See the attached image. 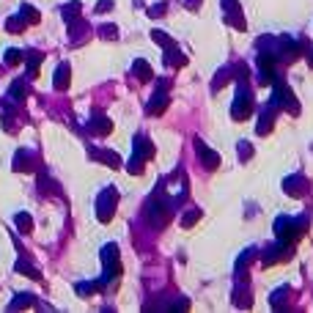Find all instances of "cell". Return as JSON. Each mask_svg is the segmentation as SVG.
<instances>
[{
  "label": "cell",
  "mask_w": 313,
  "mask_h": 313,
  "mask_svg": "<svg viewBox=\"0 0 313 313\" xmlns=\"http://www.w3.org/2000/svg\"><path fill=\"white\" fill-rule=\"evenodd\" d=\"M171 212H173V203L165 198V193H162V187H160V193L146 203V220L151 223L154 228H165L168 223H171Z\"/></svg>",
  "instance_id": "1"
},
{
  "label": "cell",
  "mask_w": 313,
  "mask_h": 313,
  "mask_svg": "<svg viewBox=\"0 0 313 313\" xmlns=\"http://www.w3.org/2000/svg\"><path fill=\"white\" fill-rule=\"evenodd\" d=\"M308 231V223L305 220H294V217H277L275 223V234L280 242H289V244H297L302 239V234Z\"/></svg>",
  "instance_id": "2"
},
{
  "label": "cell",
  "mask_w": 313,
  "mask_h": 313,
  "mask_svg": "<svg viewBox=\"0 0 313 313\" xmlns=\"http://www.w3.org/2000/svg\"><path fill=\"white\" fill-rule=\"evenodd\" d=\"M253 110H256L253 91H250L247 83H239L236 97H234V105H231V115H234V121H244V118H250V113H253Z\"/></svg>",
  "instance_id": "3"
},
{
  "label": "cell",
  "mask_w": 313,
  "mask_h": 313,
  "mask_svg": "<svg viewBox=\"0 0 313 313\" xmlns=\"http://www.w3.org/2000/svg\"><path fill=\"white\" fill-rule=\"evenodd\" d=\"M269 102H275L277 107H283V110H286V113H291V115H297V113H299V102H297V97L289 91V85L280 83V80L275 83V91H272Z\"/></svg>",
  "instance_id": "4"
},
{
  "label": "cell",
  "mask_w": 313,
  "mask_h": 313,
  "mask_svg": "<svg viewBox=\"0 0 313 313\" xmlns=\"http://www.w3.org/2000/svg\"><path fill=\"white\" fill-rule=\"evenodd\" d=\"M151 156H154V146L146 138H138L135 140V156H132V162H129V173L132 176L143 173V165H146V160H151Z\"/></svg>",
  "instance_id": "5"
},
{
  "label": "cell",
  "mask_w": 313,
  "mask_h": 313,
  "mask_svg": "<svg viewBox=\"0 0 313 313\" xmlns=\"http://www.w3.org/2000/svg\"><path fill=\"white\" fill-rule=\"evenodd\" d=\"M115 201H118V195H115V190L113 187H107L105 193L99 195V201H97V217L102 223H107L113 217V212H115Z\"/></svg>",
  "instance_id": "6"
},
{
  "label": "cell",
  "mask_w": 313,
  "mask_h": 313,
  "mask_svg": "<svg viewBox=\"0 0 313 313\" xmlns=\"http://www.w3.org/2000/svg\"><path fill=\"white\" fill-rule=\"evenodd\" d=\"M283 190H286V195H291V198H302V195L310 190V184H308L305 176L294 173V176H289V179L283 181Z\"/></svg>",
  "instance_id": "7"
},
{
  "label": "cell",
  "mask_w": 313,
  "mask_h": 313,
  "mask_svg": "<svg viewBox=\"0 0 313 313\" xmlns=\"http://www.w3.org/2000/svg\"><path fill=\"white\" fill-rule=\"evenodd\" d=\"M291 253V244L289 242H277V244H269L267 250H264V267H269V264H277V261H286Z\"/></svg>",
  "instance_id": "8"
},
{
  "label": "cell",
  "mask_w": 313,
  "mask_h": 313,
  "mask_svg": "<svg viewBox=\"0 0 313 313\" xmlns=\"http://www.w3.org/2000/svg\"><path fill=\"white\" fill-rule=\"evenodd\" d=\"M195 151H198V160L209 168V171H217V168H220V154L212 151L209 146H203L201 138H195Z\"/></svg>",
  "instance_id": "9"
},
{
  "label": "cell",
  "mask_w": 313,
  "mask_h": 313,
  "mask_svg": "<svg viewBox=\"0 0 313 313\" xmlns=\"http://www.w3.org/2000/svg\"><path fill=\"white\" fill-rule=\"evenodd\" d=\"M223 9H226V22L231 19V25H234L236 30L247 28V25H244V19H242V9H239V3H236V0H223Z\"/></svg>",
  "instance_id": "10"
},
{
  "label": "cell",
  "mask_w": 313,
  "mask_h": 313,
  "mask_svg": "<svg viewBox=\"0 0 313 313\" xmlns=\"http://www.w3.org/2000/svg\"><path fill=\"white\" fill-rule=\"evenodd\" d=\"M275 113H277V105H275V102H269V105L261 110V115H258V127H256L258 135H269L272 124H275Z\"/></svg>",
  "instance_id": "11"
},
{
  "label": "cell",
  "mask_w": 313,
  "mask_h": 313,
  "mask_svg": "<svg viewBox=\"0 0 313 313\" xmlns=\"http://www.w3.org/2000/svg\"><path fill=\"white\" fill-rule=\"evenodd\" d=\"M168 102H171V99H168V88H160V91H156L154 97H151V102H148V105H146V113H151V115H160V113L168 107Z\"/></svg>",
  "instance_id": "12"
},
{
  "label": "cell",
  "mask_w": 313,
  "mask_h": 313,
  "mask_svg": "<svg viewBox=\"0 0 313 313\" xmlns=\"http://www.w3.org/2000/svg\"><path fill=\"white\" fill-rule=\"evenodd\" d=\"M234 305L236 308H250L253 305V291H250V286H244V283H239L234 289Z\"/></svg>",
  "instance_id": "13"
},
{
  "label": "cell",
  "mask_w": 313,
  "mask_h": 313,
  "mask_svg": "<svg viewBox=\"0 0 313 313\" xmlns=\"http://www.w3.org/2000/svg\"><path fill=\"white\" fill-rule=\"evenodd\" d=\"M165 64H168V66H173V69H179V66H184V64H187V58L181 55L179 47L171 44V47H165Z\"/></svg>",
  "instance_id": "14"
},
{
  "label": "cell",
  "mask_w": 313,
  "mask_h": 313,
  "mask_svg": "<svg viewBox=\"0 0 313 313\" xmlns=\"http://www.w3.org/2000/svg\"><path fill=\"white\" fill-rule=\"evenodd\" d=\"M286 299H289V286H280L277 291H272L269 305H272L275 310H280V308H286Z\"/></svg>",
  "instance_id": "15"
},
{
  "label": "cell",
  "mask_w": 313,
  "mask_h": 313,
  "mask_svg": "<svg viewBox=\"0 0 313 313\" xmlns=\"http://www.w3.org/2000/svg\"><path fill=\"white\" fill-rule=\"evenodd\" d=\"M132 72H135V77H138L140 83H148V80H151V66H148L146 60H135Z\"/></svg>",
  "instance_id": "16"
},
{
  "label": "cell",
  "mask_w": 313,
  "mask_h": 313,
  "mask_svg": "<svg viewBox=\"0 0 313 313\" xmlns=\"http://www.w3.org/2000/svg\"><path fill=\"white\" fill-rule=\"evenodd\" d=\"M91 129H93V132H97V135H107V132H110V129H113V124L105 118V115H93V121H91Z\"/></svg>",
  "instance_id": "17"
},
{
  "label": "cell",
  "mask_w": 313,
  "mask_h": 313,
  "mask_svg": "<svg viewBox=\"0 0 313 313\" xmlns=\"http://www.w3.org/2000/svg\"><path fill=\"white\" fill-rule=\"evenodd\" d=\"M55 88H58V91L69 88V66H66V64H60L58 72H55Z\"/></svg>",
  "instance_id": "18"
},
{
  "label": "cell",
  "mask_w": 313,
  "mask_h": 313,
  "mask_svg": "<svg viewBox=\"0 0 313 313\" xmlns=\"http://www.w3.org/2000/svg\"><path fill=\"white\" fill-rule=\"evenodd\" d=\"M93 156H97V160H102L105 165H110V168H121V156L113 154V151H93Z\"/></svg>",
  "instance_id": "19"
},
{
  "label": "cell",
  "mask_w": 313,
  "mask_h": 313,
  "mask_svg": "<svg viewBox=\"0 0 313 313\" xmlns=\"http://www.w3.org/2000/svg\"><path fill=\"white\" fill-rule=\"evenodd\" d=\"M198 220H201V212H198V209H190V212L181 217V228H193Z\"/></svg>",
  "instance_id": "20"
},
{
  "label": "cell",
  "mask_w": 313,
  "mask_h": 313,
  "mask_svg": "<svg viewBox=\"0 0 313 313\" xmlns=\"http://www.w3.org/2000/svg\"><path fill=\"white\" fill-rule=\"evenodd\" d=\"M228 80H231V69H220V72H217V77H214V83H212V91H220Z\"/></svg>",
  "instance_id": "21"
},
{
  "label": "cell",
  "mask_w": 313,
  "mask_h": 313,
  "mask_svg": "<svg viewBox=\"0 0 313 313\" xmlns=\"http://www.w3.org/2000/svg\"><path fill=\"white\" fill-rule=\"evenodd\" d=\"M250 156H253V146H250L247 140H239V160H242V162H247Z\"/></svg>",
  "instance_id": "22"
},
{
  "label": "cell",
  "mask_w": 313,
  "mask_h": 313,
  "mask_svg": "<svg viewBox=\"0 0 313 313\" xmlns=\"http://www.w3.org/2000/svg\"><path fill=\"white\" fill-rule=\"evenodd\" d=\"M151 36H154V42L160 44V47H171V44H173V39L168 36V33H162V30H154Z\"/></svg>",
  "instance_id": "23"
},
{
  "label": "cell",
  "mask_w": 313,
  "mask_h": 313,
  "mask_svg": "<svg viewBox=\"0 0 313 313\" xmlns=\"http://www.w3.org/2000/svg\"><path fill=\"white\" fill-rule=\"evenodd\" d=\"M17 228H22V231H25V234H28V231L33 228V223H30V217H28V214H25V212H22V214H17Z\"/></svg>",
  "instance_id": "24"
},
{
  "label": "cell",
  "mask_w": 313,
  "mask_h": 313,
  "mask_svg": "<svg viewBox=\"0 0 313 313\" xmlns=\"http://www.w3.org/2000/svg\"><path fill=\"white\" fill-rule=\"evenodd\" d=\"M19 60H22V52H19V50H9V52H6V64H9V66L19 64Z\"/></svg>",
  "instance_id": "25"
},
{
  "label": "cell",
  "mask_w": 313,
  "mask_h": 313,
  "mask_svg": "<svg viewBox=\"0 0 313 313\" xmlns=\"http://www.w3.org/2000/svg\"><path fill=\"white\" fill-rule=\"evenodd\" d=\"M168 11V6L165 3H160V6H151V9H148V17H162Z\"/></svg>",
  "instance_id": "26"
},
{
  "label": "cell",
  "mask_w": 313,
  "mask_h": 313,
  "mask_svg": "<svg viewBox=\"0 0 313 313\" xmlns=\"http://www.w3.org/2000/svg\"><path fill=\"white\" fill-rule=\"evenodd\" d=\"M115 33H118V30H115V25H105V28H102V36H105V39H115Z\"/></svg>",
  "instance_id": "27"
},
{
  "label": "cell",
  "mask_w": 313,
  "mask_h": 313,
  "mask_svg": "<svg viewBox=\"0 0 313 313\" xmlns=\"http://www.w3.org/2000/svg\"><path fill=\"white\" fill-rule=\"evenodd\" d=\"M113 9V0H99L97 3V11H110Z\"/></svg>",
  "instance_id": "28"
},
{
  "label": "cell",
  "mask_w": 313,
  "mask_h": 313,
  "mask_svg": "<svg viewBox=\"0 0 313 313\" xmlns=\"http://www.w3.org/2000/svg\"><path fill=\"white\" fill-rule=\"evenodd\" d=\"M22 28H25L22 19H11V22H9V30H14V33H17V30H22Z\"/></svg>",
  "instance_id": "29"
},
{
  "label": "cell",
  "mask_w": 313,
  "mask_h": 313,
  "mask_svg": "<svg viewBox=\"0 0 313 313\" xmlns=\"http://www.w3.org/2000/svg\"><path fill=\"white\" fill-rule=\"evenodd\" d=\"M201 6V0H187V9H198Z\"/></svg>",
  "instance_id": "30"
},
{
  "label": "cell",
  "mask_w": 313,
  "mask_h": 313,
  "mask_svg": "<svg viewBox=\"0 0 313 313\" xmlns=\"http://www.w3.org/2000/svg\"><path fill=\"white\" fill-rule=\"evenodd\" d=\"M308 66H313V50H308Z\"/></svg>",
  "instance_id": "31"
}]
</instances>
